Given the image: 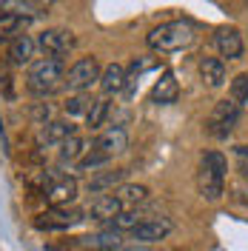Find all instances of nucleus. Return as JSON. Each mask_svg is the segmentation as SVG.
Here are the masks:
<instances>
[{
  "mask_svg": "<svg viewBox=\"0 0 248 251\" xmlns=\"http://www.w3.org/2000/svg\"><path fill=\"white\" fill-rule=\"evenodd\" d=\"M109 111H111V106H109V100H106V97H97V100H92V106H89V111H86V126L97 131L100 126L106 123Z\"/></svg>",
  "mask_w": 248,
  "mask_h": 251,
  "instance_id": "23",
  "label": "nucleus"
},
{
  "mask_svg": "<svg viewBox=\"0 0 248 251\" xmlns=\"http://www.w3.org/2000/svg\"><path fill=\"white\" fill-rule=\"evenodd\" d=\"M89 106H92V97H86V94H72V97L63 103V109H66V114H69V120H72L74 114H86Z\"/></svg>",
  "mask_w": 248,
  "mask_h": 251,
  "instance_id": "26",
  "label": "nucleus"
},
{
  "mask_svg": "<svg viewBox=\"0 0 248 251\" xmlns=\"http://www.w3.org/2000/svg\"><path fill=\"white\" fill-rule=\"evenodd\" d=\"M125 149H128V134H125V128H120V126L103 128V131L89 143V151L106 157V160H111L114 154H123Z\"/></svg>",
  "mask_w": 248,
  "mask_h": 251,
  "instance_id": "9",
  "label": "nucleus"
},
{
  "mask_svg": "<svg viewBox=\"0 0 248 251\" xmlns=\"http://www.w3.org/2000/svg\"><path fill=\"white\" fill-rule=\"evenodd\" d=\"M149 69H154V60H149V57H140V60H131V66H125V77L134 80L140 77L143 72H149ZM128 86V83H125Z\"/></svg>",
  "mask_w": 248,
  "mask_h": 251,
  "instance_id": "28",
  "label": "nucleus"
},
{
  "mask_svg": "<svg viewBox=\"0 0 248 251\" xmlns=\"http://www.w3.org/2000/svg\"><path fill=\"white\" fill-rule=\"evenodd\" d=\"M234 157H237V169L248 180V146H234Z\"/></svg>",
  "mask_w": 248,
  "mask_h": 251,
  "instance_id": "29",
  "label": "nucleus"
},
{
  "mask_svg": "<svg viewBox=\"0 0 248 251\" xmlns=\"http://www.w3.org/2000/svg\"><path fill=\"white\" fill-rule=\"evenodd\" d=\"M29 17H17V15H0V43L3 40H17L23 37L29 29Z\"/></svg>",
  "mask_w": 248,
  "mask_h": 251,
  "instance_id": "22",
  "label": "nucleus"
},
{
  "mask_svg": "<svg viewBox=\"0 0 248 251\" xmlns=\"http://www.w3.org/2000/svg\"><path fill=\"white\" fill-rule=\"evenodd\" d=\"M225 177H228V157L223 151H205L197 169V191L202 200L217 203L225 194Z\"/></svg>",
  "mask_w": 248,
  "mask_h": 251,
  "instance_id": "1",
  "label": "nucleus"
},
{
  "mask_svg": "<svg viewBox=\"0 0 248 251\" xmlns=\"http://www.w3.org/2000/svg\"><path fill=\"white\" fill-rule=\"evenodd\" d=\"M143 220H146V217H140L137 211H123L120 217H114L111 223H106V226H109L111 231L117 234V231H134V228H137Z\"/></svg>",
  "mask_w": 248,
  "mask_h": 251,
  "instance_id": "24",
  "label": "nucleus"
},
{
  "mask_svg": "<svg viewBox=\"0 0 248 251\" xmlns=\"http://www.w3.org/2000/svg\"><path fill=\"white\" fill-rule=\"evenodd\" d=\"M49 3H31V0H3L0 3V15H17V17H37L46 15Z\"/></svg>",
  "mask_w": 248,
  "mask_h": 251,
  "instance_id": "18",
  "label": "nucleus"
},
{
  "mask_svg": "<svg viewBox=\"0 0 248 251\" xmlns=\"http://www.w3.org/2000/svg\"><path fill=\"white\" fill-rule=\"evenodd\" d=\"M29 114H31V120H34V126H46L54 120V109L49 103H34Z\"/></svg>",
  "mask_w": 248,
  "mask_h": 251,
  "instance_id": "27",
  "label": "nucleus"
},
{
  "mask_svg": "<svg viewBox=\"0 0 248 251\" xmlns=\"http://www.w3.org/2000/svg\"><path fill=\"white\" fill-rule=\"evenodd\" d=\"M214 46H217L220 57H228V60H237V57H243V34L237 29H217L214 34Z\"/></svg>",
  "mask_w": 248,
  "mask_h": 251,
  "instance_id": "13",
  "label": "nucleus"
},
{
  "mask_svg": "<svg viewBox=\"0 0 248 251\" xmlns=\"http://www.w3.org/2000/svg\"><path fill=\"white\" fill-rule=\"evenodd\" d=\"M94 83H100V63L94 60V57H80L77 63L69 66L63 86L72 94H86Z\"/></svg>",
  "mask_w": 248,
  "mask_h": 251,
  "instance_id": "7",
  "label": "nucleus"
},
{
  "mask_svg": "<svg viewBox=\"0 0 248 251\" xmlns=\"http://www.w3.org/2000/svg\"><path fill=\"white\" fill-rule=\"evenodd\" d=\"M231 100L240 109H248V72H243L231 80Z\"/></svg>",
  "mask_w": 248,
  "mask_h": 251,
  "instance_id": "25",
  "label": "nucleus"
},
{
  "mask_svg": "<svg viewBox=\"0 0 248 251\" xmlns=\"http://www.w3.org/2000/svg\"><path fill=\"white\" fill-rule=\"evenodd\" d=\"M240 120H243V109L228 97V100L214 103V109H211L208 120H205V131H208L214 140H228L234 134V128L240 126Z\"/></svg>",
  "mask_w": 248,
  "mask_h": 251,
  "instance_id": "5",
  "label": "nucleus"
},
{
  "mask_svg": "<svg viewBox=\"0 0 248 251\" xmlns=\"http://www.w3.org/2000/svg\"><path fill=\"white\" fill-rule=\"evenodd\" d=\"M128 177V169H114V172H94L86 183L89 194H111L117 186H123V180Z\"/></svg>",
  "mask_w": 248,
  "mask_h": 251,
  "instance_id": "12",
  "label": "nucleus"
},
{
  "mask_svg": "<svg viewBox=\"0 0 248 251\" xmlns=\"http://www.w3.org/2000/svg\"><path fill=\"white\" fill-rule=\"evenodd\" d=\"M177 97H180V86H177V80L171 72H163V77L154 83V89H151V103L154 106H171V103H177Z\"/></svg>",
  "mask_w": 248,
  "mask_h": 251,
  "instance_id": "15",
  "label": "nucleus"
},
{
  "mask_svg": "<svg viewBox=\"0 0 248 251\" xmlns=\"http://www.w3.org/2000/svg\"><path fill=\"white\" fill-rule=\"evenodd\" d=\"M243 203H246V205H248V194H246V197H243Z\"/></svg>",
  "mask_w": 248,
  "mask_h": 251,
  "instance_id": "30",
  "label": "nucleus"
},
{
  "mask_svg": "<svg viewBox=\"0 0 248 251\" xmlns=\"http://www.w3.org/2000/svg\"><path fill=\"white\" fill-rule=\"evenodd\" d=\"M74 134H77V126L72 123V120H51V123L40 126L37 143L46 146V149H60L63 143L69 140V137H74Z\"/></svg>",
  "mask_w": 248,
  "mask_h": 251,
  "instance_id": "11",
  "label": "nucleus"
},
{
  "mask_svg": "<svg viewBox=\"0 0 248 251\" xmlns=\"http://www.w3.org/2000/svg\"><path fill=\"white\" fill-rule=\"evenodd\" d=\"M171 231H174V223L169 217H146L134 231H128V237L137 246H154L160 240H166Z\"/></svg>",
  "mask_w": 248,
  "mask_h": 251,
  "instance_id": "10",
  "label": "nucleus"
},
{
  "mask_svg": "<svg viewBox=\"0 0 248 251\" xmlns=\"http://www.w3.org/2000/svg\"><path fill=\"white\" fill-rule=\"evenodd\" d=\"M34 186H37V191L43 194V200L49 205H72L80 194V186L74 177L54 174V172H40Z\"/></svg>",
  "mask_w": 248,
  "mask_h": 251,
  "instance_id": "4",
  "label": "nucleus"
},
{
  "mask_svg": "<svg viewBox=\"0 0 248 251\" xmlns=\"http://www.w3.org/2000/svg\"><path fill=\"white\" fill-rule=\"evenodd\" d=\"M86 151H89V140H86V137H80V134H74V137H69V140L60 146L57 157H60L63 166H77L80 160L86 157Z\"/></svg>",
  "mask_w": 248,
  "mask_h": 251,
  "instance_id": "20",
  "label": "nucleus"
},
{
  "mask_svg": "<svg viewBox=\"0 0 248 251\" xmlns=\"http://www.w3.org/2000/svg\"><path fill=\"white\" fill-rule=\"evenodd\" d=\"M200 77L208 89H223L225 86V63L220 60V57H202Z\"/></svg>",
  "mask_w": 248,
  "mask_h": 251,
  "instance_id": "17",
  "label": "nucleus"
},
{
  "mask_svg": "<svg viewBox=\"0 0 248 251\" xmlns=\"http://www.w3.org/2000/svg\"><path fill=\"white\" fill-rule=\"evenodd\" d=\"M123 211H125L123 203H120L114 194H100V197H94L92 205H89V217L100 220V223H111L114 217H120Z\"/></svg>",
  "mask_w": 248,
  "mask_h": 251,
  "instance_id": "14",
  "label": "nucleus"
},
{
  "mask_svg": "<svg viewBox=\"0 0 248 251\" xmlns=\"http://www.w3.org/2000/svg\"><path fill=\"white\" fill-rule=\"evenodd\" d=\"M63 83H66V69H63V60H51V57L31 60L29 75H26V89H29L37 100L51 97L57 89H63Z\"/></svg>",
  "mask_w": 248,
  "mask_h": 251,
  "instance_id": "3",
  "label": "nucleus"
},
{
  "mask_svg": "<svg viewBox=\"0 0 248 251\" xmlns=\"http://www.w3.org/2000/svg\"><path fill=\"white\" fill-rule=\"evenodd\" d=\"M37 49L43 51V57H51V60H63L72 49H74V34L69 29H46L37 40Z\"/></svg>",
  "mask_w": 248,
  "mask_h": 251,
  "instance_id": "8",
  "label": "nucleus"
},
{
  "mask_svg": "<svg viewBox=\"0 0 248 251\" xmlns=\"http://www.w3.org/2000/svg\"><path fill=\"white\" fill-rule=\"evenodd\" d=\"M194 37H197L194 23H188V20H169V23H160V26H154L149 31L146 43H149V49H154L160 54H169V51L188 49L194 43Z\"/></svg>",
  "mask_w": 248,
  "mask_h": 251,
  "instance_id": "2",
  "label": "nucleus"
},
{
  "mask_svg": "<svg viewBox=\"0 0 248 251\" xmlns=\"http://www.w3.org/2000/svg\"><path fill=\"white\" fill-rule=\"evenodd\" d=\"M0 134H3V120H0Z\"/></svg>",
  "mask_w": 248,
  "mask_h": 251,
  "instance_id": "31",
  "label": "nucleus"
},
{
  "mask_svg": "<svg viewBox=\"0 0 248 251\" xmlns=\"http://www.w3.org/2000/svg\"><path fill=\"white\" fill-rule=\"evenodd\" d=\"M125 83H128V77H125V66L123 63H109V66L100 72V89H103L106 97H109V94L123 92Z\"/></svg>",
  "mask_w": 248,
  "mask_h": 251,
  "instance_id": "16",
  "label": "nucleus"
},
{
  "mask_svg": "<svg viewBox=\"0 0 248 251\" xmlns=\"http://www.w3.org/2000/svg\"><path fill=\"white\" fill-rule=\"evenodd\" d=\"M86 220V214L74 205H49L46 211H40L31 220L37 231H69Z\"/></svg>",
  "mask_w": 248,
  "mask_h": 251,
  "instance_id": "6",
  "label": "nucleus"
},
{
  "mask_svg": "<svg viewBox=\"0 0 248 251\" xmlns=\"http://www.w3.org/2000/svg\"><path fill=\"white\" fill-rule=\"evenodd\" d=\"M34 51H37V43L31 40L29 34H23V37H17V40L9 43V60H12V66H31Z\"/></svg>",
  "mask_w": 248,
  "mask_h": 251,
  "instance_id": "21",
  "label": "nucleus"
},
{
  "mask_svg": "<svg viewBox=\"0 0 248 251\" xmlns=\"http://www.w3.org/2000/svg\"><path fill=\"white\" fill-rule=\"evenodd\" d=\"M111 194L123 203L125 211H134L140 203H146V200H149V188H146V186H134V183H123V186L114 188Z\"/></svg>",
  "mask_w": 248,
  "mask_h": 251,
  "instance_id": "19",
  "label": "nucleus"
}]
</instances>
